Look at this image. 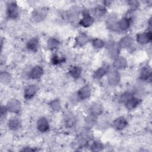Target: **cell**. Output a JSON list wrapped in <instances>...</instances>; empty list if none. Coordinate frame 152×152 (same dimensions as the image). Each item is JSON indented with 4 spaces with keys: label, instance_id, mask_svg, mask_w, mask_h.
Here are the masks:
<instances>
[{
    "label": "cell",
    "instance_id": "obj_29",
    "mask_svg": "<svg viewBox=\"0 0 152 152\" xmlns=\"http://www.w3.org/2000/svg\"><path fill=\"white\" fill-rule=\"evenodd\" d=\"M50 108L54 111H58L61 107L60 102L58 99H55L49 103Z\"/></svg>",
    "mask_w": 152,
    "mask_h": 152
},
{
    "label": "cell",
    "instance_id": "obj_33",
    "mask_svg": "<svg viewBox=\"0 0 152 152\" xmlns=\"http://www.w3.org/2000/svg\"><path fill=\"white\" fill-rule=\"evenodd\" d=\"M91 150L92 151H100L103 149V145L99 142H94L91 147Z\"/></svg>",
    "mask_w": 152,
    "mask_h": 152
},
{
    "label": "cell",
    "instance_id": "obj_20",
    "mask_svg": "<svg viewBox=\"0 0 152 152\" xmlns=\"http://www.w3.org/2000/svg\"><path fill=\"white\" fill-rule=\"evenodd\" d=\"M38 47V39L37 38H32L27 43V48L31 51H36Z\"/></svg>",
    "mask_w": 152,
    "mask_h": 152
},
{
    "label": "cell",
    "instance_id": "obj_28",
    "mask_svg": "<svg viewBox=\"0 0 152 152\" xmlns=\"http://www.w3.org/2000/svg\"><path fill=\"white\" fill-rule=\"evenodd\" d=\"M0 80L2 83L3 84H8L10 82L11 80V75L9 73L7 72H2L1 73Z\"/></svg>",
    "mask_w": 152,
    "mask_h": 152
},
{
    "label": "cell",
    "instance_id": "obj_9",
    "mask_svg": "<svg viewBox=\"0 0 152 152\" xmlns=\"http://www.w3.org/2000/svg\"><path fill=\"white\" fill-rule=\"evenodd\" d=\"M113 65L118 69H122L127 66V61L126 59L122 56H117L114 60Z\"/></svg>",
    "mask_w": 152,
    "mask_h": 152
},
{
    "label": "cell",
    "instance_id": "obj_22",
    "mask_svg": "<svg viewBox=\"0 0 152 152\" xmlns=\"http://www.w3.org/2000/svg\"><path fill=\"white\" fill-rule=\"evenodd\" d=\"M107 67L106 65H104V67L103 66L102 68H99L97 70H96L94 72L93 74V77L96 79L101 78L102 77H103L104 75H105V74L107 72Z\"/></svg>",
    "mask_w": 152,
    "mask_h": 152
},
{
    "label": "cell",
    "instance_id": "obj_3",
    "mask_svg": "<svg viewBox=\"0 0 152 152\" xmlns=\"http://www.w3.org/2000/svg\"><path fill=\"white\" fill-rule=\"evenodd\" d=\"M152 35L151 31L139 33L137 35V41L140 44H147L151 40Z\"/></svg>",
    "mask_w": 152,
    "mask_h": 152
},
{
    "label": "cell",
    "instance_id": "obj_25",
    "mask_svg": "<svg viewBox=\"0 0 152 152\" xmlns=\"http://www.w3.org/2000/svg\"><path fill=\"white\" fill-rule=\"evenodd\" d=\"M106 12V9L104 7L99 6L96 7L94 10V15L97 17L100 18L103 16Z\"/></svg>",
    "mask_w": 152,
    "mask_h": 152
},
{
    "label": "cell",
    "instance_id": "obj_7",
    "mask_svg": "<svg viewBox=\"0 0 152 152\" xmlns=\"http://www.w3.org/2000/svg\"><path fill=\"white\" fill-rule=\"evenodd\" d=\"M37 128L42 132H46L49 128L48 120L44 117L39 118L37 122Z\"/></svg>",
    "mask_w": 152,
    "mask_h": 152
},
{
    "label": "cell",
    "instance_id": "obj_6",
    "mask_svg": "<svg viewBox=\"0 0 152 152\" xmlns=\"http://www.w3.org/2000/svg\"><path fill=\"white\" fill-rule=\"evenodd\" d=\"M127 121L124 117H119L113 122V126L118 130H122L127 126Z\"/></svg>",
    "mask_w": 152,
    "mask_h": 152
},
{
    "label": "cell",
    "instance_id": "obj_4",
    "mask_svg": "<svg viewBox=\"0 0 152 152\" xmlns=\"http://www.w3.org/2000/svg\"><path fill=\"white\" fill-rule=\"evenodd\" d=\"M7 12L8 16L11 18H16L18 17V7L15 2H10L7 5Z\"/></svg>",
    "mask_w": 152,
    "mask_h": 152
},
{
    "label": "cell",
    "instance_id": "obj_24",
    "mask_svg": "<svg viewBox=\"0 0 152 152\" xmlns=\"http://www.w3.org/2000/svg\"><path fill=\"white\" fill-rule=\"evenodd\" d=\"M75 122L76 119L75 117L72 115H67L65 119V126L68 128L72 127L75 124Z\"/></svg>",
    "mask_w": 152,
    "mask_h": 152
},
{
    "label": "cell",
    "instance_id": "obj_12",
    "mask_svg": "<svg viewBox=\"0 0 152 152\" xmlns=\"http://www.w3.org/2000/svg\"><path fill=\"white\" fill-rule=\"evenodd\" d=\"M94 23V18L88 14H86L80 21V24L84 27H88Z\"/></svg>",
    "mask_w": 152,
    "mask_h": 152
},
{
    "label": "cell",
    "instance_id": "obj_34",
    "mask_svg": "<svg viewBox=\"0 0 152 152\" xmlns=\"http://www.w3.org/2000/svg\"><path fill=\"white\" fill-rule=\"evenodd\" d=\"M64 61V59L62 58H59L57 55H54L52 57V62L53 64H58L62 62H63Z\"/></svg>",
    "mask_w": 152,
    "mask_h": 152
},
{
    "label": "cell",
    "instance_id": "obj_27",
    "mask_svg": "<svg viewBox=\"0 0 152 152\" xmlns=\"http://www.w3.org/2000/svg\"><path fill=\"white\" fill-rule=\"evenodd\" d=\"M151 77V71L147 68L142 69L140 73V78L143 80H147Z\"/></svg>",
    "mask_w": 152,
    "mask_h": 152
},
{
    "label": "cell",
    "instance_id": "obj_18",
    "mask_svg": "<svg viewBox=\"0 0 152 152\" xmlns=\"http://www.w3.org/2000/svg\"><path fill=\"white\" fill-rule=\"evenodd\" d=\"M140 103V101L138 99L132 97L125 103L126 107L129 110H132L137 107Z\"/></svg>",
    "mask_w": 152,
    "mask_h": 152
},
{
    "label": "cell",
    "instance_id": "obj_36",
    "mask_svg": "<svg viewBox=\"0 0 152 152\" xmlns=\"http://www.w3.org/2000/svg\"><path fill=\"white\" fill-rule=\"evenodd\" d=\"M128 3L129 4V5L131 6L132 10L135 9L138 7L139 3L138 1H129Z\"/></svg>",
    "mask_w": 152,
    "mask_h": 152
},
{
    "label": "cell",
    "instance_id": "obj_10",
    "mask_svg": "<svg viewBox=\"0 0 152 152\" xmlns=\"http://www.w3.org/2000/svg\"><path fill=\"white\" fill-rule=\"evenodd\" d=\"M43 74V69L39 65L34 66L30 72V77L32 79H37Z\"/></svg>",
    "mask_w": 152,
    "mask_h": 152
},
{
    "label": "cell",
    "instance_id": "obj_14",
    "mask_svg": "<svg viewBox=\"0 0 152 152\" xmlns=\"http://www.w3.org/2000/svg\"><path fill=\"white\" fill-rule=\"evenodd\" d=\"M96 122H97V116L90 114L85 119V122H84L85 127L87 128H91L96 124Z\"/></svg>",
    "mask_w": 152,
    "mask_h": 152
},
{
    "label": "cell",
    "instance_id": "obj_32",
    "mask_svg": "<svg viewBox=\"0 0 152 152\" xmlns=\"http://www.w3.org/2000/svg\"><path fill=\"white\" fill-rule=\"evenodd\" d=\"M92 44L94 48L96 49L102 48L104 46V42L99 39H95L93 40Z\"/></svg>",
    "mask_w": 152,
    "mask_h": 152
},
{
    "label": "cell",
    "instance_id": "obj_16",
    "mask_svg": "<svg viewBox=\"0 0 152 152\" xmlns=\"http://www.w3.org/2000/svg\"><path fill=\"white\" fill-rule=\"evenodd\" d=\"M132 43H133V40L131 37L125 36L120 40L118 45L120 48H128L132 45Z\"/></svg>",
    "mask_w": 152,
    "mask_h": 152
},
{
    "label": "cell",
    "instance_id": "obj_5",
    "mask_svg": "<svg viewBox=\"0 0 152 152\" xmlns=\"http://www.w3.org/2000/svg\"><path fill=\"white\" fill-rule=\"evenodd\" d=\"M109 83L111 86L117 85L120 81V75L117 71H112L109 72L107 76Z\"/></svg>",
    "mask_w": 152,
    "mask_h": 152
},
{
    "label": "cell",
    "instance_id": "obj_21",
    "mask_svg": "<svg viewBox=\"0 0 152 152\" xmlns=\"http://www.w3.org/2000/svg\"><path fill=\"white\" fill-rule=\"evenodd\" d=\"M107 24L111 28L116 27L117 24V17L115 14H112L108 16L106 20Z\"/></svg>",
    "mask_w": 152,
    "mask_h": 152
},
{
    "label": "cell",
    "instance_id": "obj_26",
    "mask_svg": "<svg viewBox=\"0 0 152 152\" xmlns=\"http://www.w3.org/2000/svg\"><path fill=\"white\" fill-rule=\"evenodd\" d=\"M59 41L55 38H50L47 43L48 48L50 50L55 49L59 45Z\"/></svg>",
    "mask_w": 152,
    "mask_h": 152
},
{
    "label": "cell",
    "instance_id": "obj_1",
    "mask_svg": "<svg viewBox=\"0 0 152 152\" xmlns=\"http://www.w3.org/2000/svg\"><path fill=\"white\" fill-rule=\"evenodd\" d=\"M46 15V11L45 10L37 9L35 10L31 15V20L33 22L39 23L44 20Z\"/></svg>",
    "mask_w": 152,
    "mask_h": 152
},
{
    "label": "cell",
    "instance_id": "obj_35",
    "mask_svg": "<svg viewBox=\"0 0 152 152\" xmlns=\"http://www.w3.org/2000/svg\"><path fill=\"white\" fill-rule=\"evenodd\" d=\"M7 107L5 106H1V119H2L7 114Z\"/></svg>",
    "mask_w": 152,
    "mask_h": 152
},
{
    "label": "cell",
    "instance_id": "obj_13",
    "mask_svg": "<svg viewBox=\"0 0 152 152\" xmlns=\"http://www.w3.org/2000/svg\"><path fill=\"white\" fill-rule=\"evenodd\" d=\"M36 92L37 87L34 85H30L24 90V98L26 99H30L36 94Z\"/></svg>",
    "mask_w": 152,
    "mask_h": 152
},
{
    "label": "cell",
    "instance_id": "obj_2",
    "mask_svg": "<svg viewBox=\"0 0 152 152\" xmlns=\"http://www.w3.org/2000/svg\"><path fill=\"white\" fill-rule=\"evenodd\" d=\"M7 110H9L12 113H18L20 108H21V105L20 102L15 99H11L8 101L7 104Z\"/></svg>",
    "mask_w": 152,
    "mask_h": 152
},
{
    "label": "cell",
    "instance_id": "obj_17",
    "mask_svg": "<svg viewBox=\"0 0 152 152\" xmlns=\"http://www.w3.org/2000/svg\"><path fill=\"white\" fill-rule=\"evenodd\" d=\"M90 113L94 115H101L103 112V107L99 103H94L90 107Z\"/></svg>",
    "mask_w": 152,
    "mask_h": 152
},
{
    "label": "cell",
    "instance_id": "obj_15",
    "mask_svg": "<svg viewBox=\"0 0 152 152\" xmlns=\"http://www.w3.org/2000/svg\"><path fill=\"white\" fill-rule=\"evenodd\" d=\"M88 40H89L88 37L85 33H80L75 39V42L77 45H78L80 46L85 45L87 43Z\"/></svg>",
    "mask_w": 152,
    "mask_h": 152
},
{
    "label": "cell",
    "instance_id": "obj_23",
    "mask_svg": "<svg viewBox=\"0 0 152 152\" xmlns=\"http://www.w3.org/2000/svg\"><path fill=\"white\" fill-rule=\"evenodd\" d=\"M69 73L72 77L78 78L81 74V69L78 66H74L69 69Z\"/></svg>",
    "mask_w": 152,
    "mask_h": 152
},
{
    "label": "cell",
    "instance_id": "obj_8",
    "mask_svg": "<svg viewBox=\"0 0 152 152\" xmlns=\"http://www.w3.org/2000/svg\"><path fill=\"white\" fill-rule=\"evenodd\" d=\"M91 94V88L89 86H85L78 91V96L81 99H86Z\"/></svg>",
    "mask_w": 152,
    "mask_h": 152
},
{
    "label": "cell",
    "instance_id": "obj_19",
    "mask_svg": "<svg viewBox=\"0 0 152 152\" xmlns=\"http://www.w3.org/2000/svg\"><path fill=\"white\" fill-rule=\"evenodd\" d=\"M20 122L19 119L15 117H13L8 121V126L12 130H16L19 128Z\"/></svg>",
    "mask_w": 152,
    "mask_h": 152
},
{
    "label": "cell",
    "instance_id": "obj_30",
    "mask_svg": "<svg viewBox=\"0 0 152 152\" xmlns=\"http://www.w3.org/2000/svg\"><path fill=\"white\" fill-rule=\"evenodd\" d=\"M119 45L113 43L110 46V52L112 56H116L119 52Z\"/></svg>",
    "mask_w": 152,
    "mask_h": 152
},
{
    "label": "cell",
    "instance_id": "obj_31",
    "mask_svg": "<svg viewBox=\"0 0 152 152\" xmlns=\"http://www.w3.org/2000/svg\"><path fill=\"white\" fill-rule=\"evenodd\" d=\"M133 97L132 94L130 92H125L122 93L120 97V100L122 103H126L128 100Z\"/></svg>",
    "mask_w": 152,
    "mask_h": 152
},
{
    "label": "cell",
    "instance_id": "obj_11",
    "mask_svg": "<svg viewBox=\"0 0 152 152\" xmlns=\"http://www.w3.org/2000/svg\"><path fill=\"white\" fill-rule=\"evenodd\" d=\"M129 25H130L129 18L127 17H124L119 21V23H117L116 28L122 31H125L129 28Z\"/></svg>",
    "mask_w": 152,
    "mask_h": 152
}]
</instances>
